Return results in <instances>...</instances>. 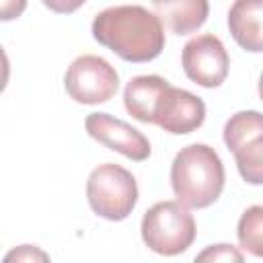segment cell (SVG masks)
<instances>
[{
  "mask_svg": "<svg viewBox=\"0 0 263 263\" xmlns=\"http://www.w3.org/2000/svg\"><path fill=\"white\" fill-rule=\"evenodd\" d=\"M45 8H49L51 12H58V14H72L76 12L86 0H41Z\"/></svg>",
  "mask_w": 263,
  "mask_h": 263,
  "instance_id": "cell-15",
  "label": "cell"
},
{
  "mask_svg": "<svg viewBox=\"0 0 263 263\" xmlns=\"http://www.w3.org/2000/svg\"><path fill=\"white\" fill-rule=\"evenodd\" d=\"M224 144L249 185H263V113L238 111L224 123Z\"/></svg>",
  "mask_w": 263,
  "mask_h": 263,
  "instance_id": "cell-5",
  "label": "cell"
},
{
  "mask_svg": "<svg viewBox=\"0 0 263 263\" xmlns=\"http://www.w3.org/2000/svg\"><path fill=\"white\" fill-rule=\"evenodd\" d=\"M232 39L251 53L263 51V0H234L228 10Z\"/></svg>",
  "mask_w": 263,
  "mask_h": 263,
  "instance_id": "cell-10",
  "label": "cell"
},
{
  "mask_svg": "<svg viewBox=\"0 0 263 263\" xmlns=\"http://www.w3.org/2000/svg\"><path fill=\"white\" fill-rule=\"evenodd\" d=\"M90 31L95 41L132 64L150 62L164 49L162 21L140 4H119L101 10Z\"/></svg>",
  "mask_w": 263,
  "mask_h": 263,
  "instance_id": "cell-1",
  "label": "cell"
},
{
  "mask_svg": "<svg viewBox=\"0 0 263 263\" xmlns=\"http://www.w3.org/2000/svg\"><path fill=\"white\" fill-rule=\"evenodd\" d=\"M156 16L175 35L195 33L210 14L208 0H152Z\"/></svg>",
  "mask_w": 263,
  "mask_h": 263,
  "instance_id": "cell-11",
  "label": "cell"
},
{
  "mask_svg": "<svg viewBox=\"0 0 263 263\" xmlns=\"http://www.w3.org/2000/svg\"><path fill=\"white\" fill-rule=\"evenodd\" d=\"M86 199L97 216L111 222L125 220L138 203L136 177L115 162L99 164L88 175Z\"/></svg>",
  "mask_w": 263,
  "mask_h": 263,
  "instance_id": "cell-4",
  "label": "cell"
},
{
  "mask_svg": "<svg viewBox=\"0 0 263 263\" xmlns=\"http://www.w3.org/2000/svg\"><path fill=\"white\" fill-rule=\"evenodd\" d=\"M35 257H39V259H47V255H45V253H41V251L33 249L31 245H23L21 249H16V251L8 253L4 261H10V259H16V261H21V259H35Z\"/></svg>",
  "mask_w": 263,
  "mask_h": 263,
  "instance_id": "cell-17",
  "label": "cell"
},
{
  "mask_svg": "<svg viewBox=\"0 0 263 263\" xmlns=\"http://www.w3.org/2000/svg\"><path fill=\"white\" fill-rule=\"evenodd\" d=\"M259 97L263 101V72H261V78H259Z\"/></svg>",
  "mask_w": 263,
  "mask_h": 263,
  "instance_id": "cell-18",
  "label": "cell"
},
{
  "mask_svg": "<svg viewBox=\"0 0 263 263\" xmlns=\"http://www.w3.org/2000/svg\"><path fill=\"white\" fill-rule=\"evenodd\" d=\"M27 8V0H2V8H0V18L2 21H12L18 18L23 14V10Z\"/></svg>",
  "mask_w": 263,
  "mask_h": 263,
  "instance_id": "cell-16",
  "label": "cell"
},
{
  "mask_svg": "<svg viewBox=\"0 0 263 263\" xmlns=\"http://www.w3.org/2000/svg\"><path fill=\"white\" fill-rule=\"evenodd\" d=\"M236 238L242 251L263 257V205H251L236 224Z\"/></svg>",
  "mask_w": 263,
  "mask_h": 263,
  "instance_id": "cell-13",
  "label": "cell"
},
{
  "mask_svg": "<svg viewBox=\"0 0 263 263\" xmlns=\"http://www.w3.org/2000/svg\"><path fill=\"white\" fill-rule=\"evenodd\" d=\"M144 245L164 257L185 253L197 234L193 214L181 201H158L142 218Z\"/></svg>",
  "mask_w": 263,
  "mask_h": 263,
  "instance_id": "cell-3",
  "label": "cell"
},
{
  "mask_svg": "<svg viewBox=\"0 0 263 263\" xmlns=\"http://www.w3.org/2000/svg\"><path fill=\"white\" fill-rule=\"evenodd\" d=\"M64 88L68 97L80 105H101L115 97L119 74L105 58L86 53L68 66Z\"/></svg>",
  "mask_w": 263,
  "mask_h": 263,
  "instance_id": "cell-6",
  "label": "cell"
},
{
  "mask_svg": "<svg viewBox=\"0 0 263 263\" xmlns=\"http://www.w3.org/2000/svg\"><path fill=\"white\" fill-rule=\"evenodd\" d=\"M166 82L168 80H164L158 74H146V76L132 78L123 90L125 111L142 123H152L154 103H156L160 90L166 86Z\"/></svg>",
  "mask_w": 263,
  "mask_h": 263,
  "instance_id": "cell-12",
  "label": "cell"
},
{
  "mask_svg": "<svg viewBox=\"0 0 263 263\" xmlns=\"http://www.w3.org/2000/svg\"><path fill=\"white\" fill-rule=\"evenodd\" d=\"M226 173L218 152L208 144L181 148L171 164V187L183 205L201 210L212 205L224 189Z\"/></svg>",
  "mask_w": 263,
  "mask_h": 263,
  "instance_id": "cell-2",
  "label": "cell"
},
{
  "mask_svg": "<svg viewBox=\"0 0 263 263\" xmlns=\"http://www.w3.org/2000/svg\"><path fill=\"white\" fill-rule=\"evenodd\" d=\"M181 64H183L185 76L191 82L203 88H216L228 76L230 58L224 43L216 35L205 33L185 43L181 51Z\"/></svg>",
  "mask_w": 263,
  "mask_h": 263,
  "instance_id": "cell-7",
  "label": "cell"
},
{
  "mask_svg": "<svg viewBox=\"0 0 263 263\" xmlns=\"http://www.w3.org/2000/svg\"><path fill=\"white\" fill-rule=\"evenodd\" d=\"M84 129L86 134L97 140L99 144L107 146L113 152L123 154L125 158H132L136 162H142L150 156L152 148L148 138L132 127L129 123L109 115V113H90L84 119Z\"/></svg>",
  "mask_w": 263,
  "mask_h": 263,
  "instance_id": "cell-9",
  "label": "cell"
},
{
  "mask_svg": "<svg viewBox=\"0 0 263 263\" xmlns=\"http://www.w3.org/2000/svg\"><path fill=\"white\" fill-rule=\"evenodd\" d=\"M195 261H242V253L236 251L232 245H212L201 251Z\"/></svg>",
  "mask_w": 263,
  "mask_h": 263,
  "instance_id": "cell-14",
  "label": "cell"
},
{
  "mask_svg": "<svg viewBox=\"0 0 263 263\" xmlns=\"http://www.w3.org/2000/svg\"><path fill=\"white\" fill-rule=\"evenodd\" d=\"M203 121H205V103L197 95L166 82V86L160 90L154 103L152 123L168 134L183 136L201 127Z\"/></svg>",
  "mask_w": 263,
  "mask_h": 263,
  "instance_id": "cell-8",
  "label": "cell"
}]
</instances>
